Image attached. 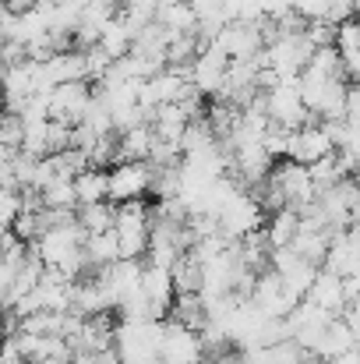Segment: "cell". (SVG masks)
<instances>
[{"label": "cell", "instance_id": "obj_1", "mask_svg": "<svg viewBox=\"0 0 360 364\" xmlns=\"http://www.w3.org/2000/svg\"><path fill=\"white\" fill-rule=\"evenodd\" d=\"M265 110H268V121L286 131L304 127L311 121V110L300 100V78H279L272 89H265Z\"/></svg>", "mask_w": 360, "mask_h": 364}, {"label": "cell", "instance_id": "obj_2", "mask_svg": "<svg viewBox=\"0 0 360 364\" xmlns=\"http://www.w3.org/2000/svg\"><path fill=\"white\" fill-rule=\"evenodd\" d=\"M152 181H156V166H152L148 159H124V163H114L107 198H110L114 205L131 202V198H145V195L152 191Z\"/></svg>", "mask_w": 360, "mask_h": 364}, {"label": "cell", "instance_id": "obj_3", "mask_svg": "<svg viewBox=\"0 0 360 364\" xmlns=\"http://www.w3.org/2000/svg\"><path fill=\"white\" fill-rule=\"evenodd\" d=\"M163 364H205V347L198 329H187L180 322H163V343H159Z\"/></svg>", "mask_w": 360, "mask_h": 364}, {"label": "cell", "instance_id": "obj_4", "mask_svg": "<svg viewBox=\"0 0 360 364\" xmlns=\"http://www.w3.org/2000/svg\"><path fill=\"white\" fill-rule=\"evenodd\" d=\"M268 181L283 191L286 205H293V209L315 202V181H311V170H307L304 163H293V159H286V163H272Z\"/></svg>", "mask_w": 360, "mask_h": 364}, {"label": "cell", "instance_id": "obj_5", "mask_svg": "<svg viewBox=\"0 0 360 364\" xmlns=\"http://www.w3.org/2000/svg\"><path fill=\"white\" fill-rule=\"evenodd\" d=\"M89 103H92V85H89L85 78H78V82H60V85L50 89V117H53V121H64L75 127V124H82Z\"/></svg>", "mask_w": 360, "mask_h": 364}, {"label": "cell", "instance_id": "obj_6", "mask_svg": "<svg viewBox=\"0 0 360 364\" xmlns=\"http://www.w3.org/2000/svg\"><path fill=\"white\" fill-rule=\"evenodd\" d=\"M332 152H336V145H332V138H329L325 124H311V121H307L304 127L290 131V141H286V159L311 166V163H318V159H325V156H332Z\"/></svg>", "mask_w": 360, "mask_h": 364}, {"label": "cell", "instance_id": "obj_7", "mask_svg": "<svg viewBox=\"0 0 360 364\" xmlns=\"http://www.w3.org/2000/svg\"><path fill=\"white\" fill-rule=\"evenodd\" d=\"M230 60L244 57H258L265 50V36H261V21H227L219 28V36L212 39Z\"/></svg>", "mask_w": 360, "mask_h": 364}, {"label": "cell", "instance_id": "obj_8", "mask_svg": "<svg viewBox=\"0 0 360 364\" xmlns=\"http://www.w3.org/2000/svg\"><path fill=\"white\" fill-rule=\"evenodd\" d=\"M227 68H230V57L216 46V43H205L198 50V57L191 60V85L209 100L223 89V78H227Z\"/></svg>", "mask_w": 360, "mask_h": 364}, {"label": "cell", "instance_id": "obj_9", "mask_svg": "<svg viewBox=\"0 0 360 364\" xmlns=\"http://www.w3.org/2000/svg\"><path fill=\"white\" fill-rule=\"evenodd\" d=\"M219 230H223L230 241H240V237L261 230V205H258L251 195L237 191V195L227 202V209L219 213Z\"/></svg>", "mask_w": 360, "mask_h": 364}, {"label": "cell", "instance_id": "obj_10", "mask_svg": "<svg viewBox=\"0 0 360 364\" xmlns=\"http://www.w3.org/2000/svg\"><path fill=\"white\" fill-rule=\"evenodd\" d=\"M141 290H145V297H148V304H152V315L163 322V318L170 315V308H173V297H177L173 272L148 262V265L141 269Z\"/></svg>", "mask_w": 360, "mask_h": 364}, {"label": "cell", "instance_id": "obj_11", "mask_svg": "<svg viewBox=\"0 0 360 364\" xmlns=\"http://www.w3.org/2000/svg\"><path fill=\"white\" fill-rule=\"evenodd\" d=\"M304 301L318 304L322 311L339 315V311L347 308L343 276H339V272H332V269H318V272H315V279H311V287H307V294H304Z\"/></svg>", "mask_w": 360, "mask_h": 364}, {"label": "cell", "instance_id": "obj_12", "mask_svg": "<svg viewBox=\"0 0 360 364\" xmlns=\"http://www.w3.org/2000/svg\"><path fill=\"white\" fill-rule=\"evenodd\" d=\"M357 343H360L357 333H354V329H350L339 315H336V318L325 326V333H322V340L315 343V350H311V354H315L318 361H329V358L347 354V350H350V347H357Z\"/></svg>", "mask_w": 360, "mask_h": 364}, {"label": "cell", "instance_id": "obj_13", "mask_svg": "<svg viewBox=\"0 0 360 364\" xmlns=\"http://www.w3.org/2000/svg\"><path fill=\"white\" fill-rule=\"evenodd\" d=\"M297 230H300V213L293 205H283V209L268 213V223L261 227V234L268 241V251L272 247H290L293 237H297Z\"/></svg>", "mask_w": 360, "mask_h": 364}, {"label": "cell", "instance_id": "obj_14", "mask_svg": "<svg viewBox=\"0 0 360 364\" xmlns=\"http://www.w3.org/2000/svg\"><path fill=\"white\" fill-rule=\"evenodd\" d=\"M152 141H156V131H152L148 121L120 131L117 134V163H124V159H148Z\"/></svg>", "mask_w": 360, "mask_h": 364}, {"label": "cell", "instance_id": "obj_15", "mask_svg": "<svg viewBox=\"0 0 360 364\" xmlns=\"http://www.w3.org/2000/svg\"><path fill=\"white\" fill-rule=\"evenodd\" d=\"M148 124H152L156 138H166V141H177V145H180L184 127H187V114H184L177 103H159V107L152 110Z\"/></svg>", "mask_w": 360, "mask_h": 364}, {"label": "cell", "instance_id": "obj_16", "mask_svg": "<svg viewBox=\"0 0 360 364\" xmlns=\"http://www.w3.org/2000/svg\"><path fill=\"white\" fill-rule=\"evenodd\" d=\"M110 191V170L103 166H85L78 177H75V195H78V205H89V202H103Z\"/></svg>", "mask_w": 360, "mask_h": 364}, {"label": "cell", "instance_id": "obj_17", "mask_svg": "<svg viewBox=\"0 0 360 364\" xmlns=\"http://www.w3.org/2000/svg\"><path fill=\"white\" fill-rule=\"evenodd\" d=\"M114 216H117V205L110 198L103 202H89V205H78L75 220L82 223L85 234H103V230H114Z\"/></svg>", "mask_w": 360, "mask_h": 364}, {"label": "cell", "instance_id": "obj_18", "mask_svg": "<svg viewBox=\"0 0 360 364\" xmlns=\"http://www.w3.org/2000/svg\"><path fill=\"white\" fill-rule=\"evenodd\" d=\"M85 255H89V265L92 269H103V265H114L120 258V241L114 230H103V234H89L85 237Z\"/></svg>", "mask_w": 360, "mask_h": 364}, {"label": "cell", "instance_id": "obj_19", "mask_svg": "<svg viewBox=\"0 0 360 364\" xmlns=\"http://www.w3.org/2000/svg\"><path fill=\"white\" fill-rule=\"evenodd\" d=\"M156 21H159V25H166L170 32H195V25H198L195 7H191L187 0H177V4H159Z\"/></svg>", "mask_w": 360, "mask_h": 364}, {"label": "cell", "instance_id": "obj_20", "mask_svg": "<svg viewBox=\"0 0 360 364\" xmlns=\"http://www.w3.org/2000/svg\"><path fill=\"white\" fill-rule=\"evenodd\" d=\"M39 195H43V209H78V195H75L71 177H53L46 188H39Z\"/></svg>", "mask_w": 360, "mask_h": 364}, {"label": "cell", "instance_id": "obj_21", "mask_svg": "<svg viewBox=\"0 0 360 364\" xmlns=\"http://www.w3.org/2000/svg\"><path fill=\"white\" fill-rule=\"evenodd\" d=\"M131 43H134V36H131V28H127V21H124L120 14L99 32V46H103L114 60H120L124 53H131Z\"/></svg>", "mask_w": 360, "mask_h": 364}, {"label": "cell", "instance_id": "obj_22", "mask_svg": "<svg viewBox=\"0 0 360 364\" xmlns=\"http://www.w3.org/2000/svg\"><path fill=\"white\" fill-rule=\"evenodd\" d=\"M21 138H25V121L7 110L4 121H0V145H7L11 152H18V149H21Z\"/></svg>", "mask_w": 360, "mask_h": 364}, {"label": "cell", "instance_id": "obj_23", "mask_svg": "<svg viewBox=\"0 0 360 364\" xmlns=\"http://www.w3.org/2000/svg\"><path fill=\"white\" fill-rule=\"evenodd\" d=\"M11 230L21 237L25 244H32L39 234H43V223H39V213H28V209H21L18 216H14V223H11Z\"/></svg>", "mask_w": 360, "mask_h": 364}, {"label": "cell", "instance_id": "obj_24", "mask_svg": "<svg viewBox=\"0 0 360 364\" xmlns=\"http://www.w3.org/2000/svg\"><path fill=\"white\" fill-rule=\"evenodd\" d=\"M71 145V124L64 121H46V156H53V152H60V149H67Z\"/></svg>", "mask_w": 360, "mask_h": 364}, {"label": "cell", "instance_id": "obj_25", "mask_svg": "<svg viewBox=\"0 0 360 364\" xmlns=\"http://www.w3.org/2000/svg\"><path fill=\"white\" fill-rule=\"evenodd\" d=\"M18 213H21V191L18 188H0V230H7Z\"/></svg>", "mask_w": 360, "mask_h": 364}, {"label": "cell", "instance_id": "obj_26", "mask_svg": "<svg viewBox=\"0 0 360 364\" xmlns=\"http://www.w3.org/2000/svg\"><path fill=\"white\" fill-rule=\"evenodd\" d=\"M304 36H307L315 46H336L339 25H332V21H307V25H304Z\"/></svg>", "mask_w": 360, "mask_h": 364}, {"label": "cell", "instance_id": "obj_27", "mask_svg": "<svg viewBox=\"0 0 360 364\" xmlns=\"http://www.w3.org/2000/svg\"><path fill=\"white\" fill-rule=\"evenodd\" d=\"M290 7H293L304 21H325V18H329L332 0H293Z\"/></svg>", "mask_w": 360, "mask_h": 364}, {"label": "cell", "instance_id": "obj_28", "mask_svg": "<svg viewBox=\"0 0 360 364\" xmlns=\"http://www.w3.org/2000/svg\"><path fill=\"white\" fill-rule=\"evenodd\" d=\"M347 121H360V85H347Z\"/></svg>", "mask_w": 360, "mask_h": 364}, {"label": "cell", "instance_id": "obj_29", "mask_svg": "<svg viewBox=\"0 0 360 364\" xmlns=\"http://www.w3.org/2000/svg\"><path fill=\"white\" fill-rule=\"evenodd\" d=\"M322 364H360V343H357V347H350L347 354H339V358H329V361H322Z\"/></svg>", "mask_w": 360, "mask_h": 364}, {"label": "cell", "instance_id": "obj_30", "mask_svg": "<svg viewBox=\"0 0 360 364\" xmlns=\"http://www.w3.org/2000/svg\"><path fill=\"white\" fill-rule=\"evenodd\" d=\"M350 227H354V230H360V198L354 202V209H350Z\"/></svg>", "mask_w": 360, "mask_h": 364}, {"label": "cell", "instance_id": "obj_31", "mask_svg": "<svg viewBox=\"0 0 360 364\" xmlns=\"http://www.w3.org/2000/svg\"><path fill=\"white\" fill-rule=\"evenodd\" d=\"M354 184H357V195H360V170L354 173Z\"/></svg>", "mask_w": 360, "mask_h": 364}, {"label": "cell", "instance_id": "obj_32", "mask_svg": "<svg viewBox=\"0 0 360 364\" xmlns=\"http://www.w3.org/2000/svg\"><path fill=\"white\" fill-rule=\"evenodd\" d=\"M4 71H7V68H0V89H4Z\"/></svg>", "mask_w": 360, "mask_h": 364}, {"label": "cell", "instance_id": "obj_33", "mask_svg": "<svg viewBox=\"0 0 360 364\" xmlns=\"http://www.w3.org/2000/svg\"><path fill=\"white\" fill-rule=\"evenodd\" d=\"M4 114H7V110H4V100H0V121H4Z\"/></svg>", "mask_w": 360, "mask_h": 364}, {"label": "cell", "instance_id": "obj_34", "mask_svg": "<svg viewBox=\"0 0 360 364\" xmlns=\"http://www.w3.org/2000/svg\"><path fill=\"white\" fill-rule=\"evenodd\" d=\"M159 4H177V0H159Z\"/></svg>", "mask_w": 360, "mask_h": 364}, {"label": "cell", "instance_id": "obj_35", "mask_svg": "<svg viewBox=\"0 0 360 364\" xmlns=\"http://www.w3.org/2000/svg\"><path fill=\"white\" fill-rule=\"evenodd\" d=\"M357 11H360V0H357Z\"/></svg>", "mask_w": 360, "mask_h": 364}]
</instances>
